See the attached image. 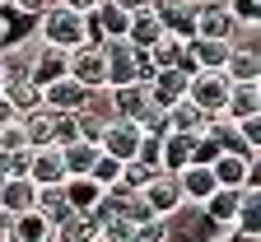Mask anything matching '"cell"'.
Instances as JSON below:
<instances>
[{"mask_svg": "<svg viewBox=\"0 0 261 242\" xmlns=\"http://www.w3.org/2000/svg\"><path fill=\"white\" fill-rule=\"evenodd\" d=\"M5 233H10V214H0V242H5Z\"/></svg>", "mask_w": 261, "mask_h": 242, "instance_id": "ab89813d", "label": "cell"}, {"mask_svg": "<svg viewBox=\"0 0 261 242\" xmlns=\"http://www.w3.org/2000/svg\"><path fill=\"white\" fill-rule=\"evenodd\" d=\"M201 210H205V219H210V224L233 228V219H238V210H243V191H233V186H215V196L201 205Z\"/></svg>", "mask_w": 261, "mask_h": 242, "instance_id": "e0dca14e", "label": "cell"}, {"mask_svg": "<svg viewBox=\"0 0 261 242\" xmlns=\"http://www.w3.org/2000/svg\"><path fill=\"white\" fill-rule=\"evenodd\" d=\"M224 117L228 121L261 117V84H233L228 89V102H224Z\"/></svg>", "mask_w": 261, "mask_h": 242, "instance_id": "ac0fdd59", "label": "cell"}, {"mask_svg": "<svg viewBox=\"0 0 261 242\" xmlns=\"http://www.w3.org/2000/svg\"><path fill=\"white\" fill-rule=\"evenodd\" d=\"M191 163V135H163V158H159V168L163 172H182Z\"/></svg>", "mask_w": 261, "mask_h": 242, "instance_id": "484cf974", "label": "cell"}, {"mask_svg": "<svg viewBox=\"0 0 261 242\" xmlns=\"http://www.w3.org/2000/svg\"><path fill=\"white\" fill-rule=\"evenodd\" d=\"M121 219H126L130 228H140V224H154V210L145 205L140 191H126V196H121Z\"/></svg>", "mask_w": 261, "mask_h": 242, "instance_id": "4316f807", "label": "cell"}, {"mask_svg": "<svg viewBox=\"0 0 261 242\" xmlns=\"http://www.w3.org/2000/svg\"><path fill=\"white\" fill-rule=\"evenodd\" d=\"M108 102H112V121H136L149 107V89L145 84H117V89H108Z\"/></svg>", "mask_w": 261, "mask_h": 242, "instance_id": "5bb4252c", "label": "cell"}, {"mask_svg": "<svg viewBox=\"0 0 261 242\" xmlns=\"http://www.w3.org/2000/svg\"><path fill=\"white\" fill-rule=\"evenodd\" d=\"M243 33H247V28L233 19L228 0H196V33H191V38H210V42H238Z\"/></svg>", "mask_w": 261, "mask_h": 242, "instance_id": "3957f363", "label": "cell"}, {"mask_svg": "<svg viewBox=\"0 0 261 242\" xmlns=\"http://www.w3.org/2000/svg\"><path fill=\"white\" fill-rule=\"evenodd\" d=\"M140 196H145V205L154 210V219H168V214L182 210V191H177V177H173V172H154V177L140 186Z\"/></svg>", "mask_w": 261, "mask_h": 242, "instance_id": "52a82bcc", "label": "cell"}, {"mask_svg": "<svg viewBox=\"0 0 261 242\" xmlns=\"http://www.w3.org/2000/svg\"><path fill=\"white\" fill-rule=\"evenodd\" d=\"M112 5H117V10H126V14H145L154 0H112Z\"/></svg>", "mask_w": 261, "mask_h": 242, "instance_id": "8d00e7d4", "label": "cell"}, {"mask_svg": "<svg viewBox=\"0 0 261 242\" xmlns=\"http://www.w3.org/2000/svg\"><path fill=\"white\" fill-rule=\"evenodd\" d=\"M51 242H98V224H93V214H65L56 228H51Z\"/></svg>", "mask_w": 261, "mask_h": 242, "instance_id": "cb8c5ba5", "label": "cell"}, {"mask_svg": "<svg viewBox=\"0 0 261 242\" xmlns=\"http://www.w3.org/2000/svg\"><path fill=\"white\" fill-rule=\"evenodd\" d=\"M228 89H233V84L224 79V70H196L191 84H187V102L201 107L205 117H219L224 102H228Z\"/></svg>", "mask_w": 261, "mask_h": 242, "instance_id": "277c9868", "label": "cell"}, {"mask_svg": "<svg viewBox=\"0 0 261 242\" xmlns=\"http://www.w3.org/2000/svg\"><path fill=\"white\" fill-rule=\"evenodd\" d=\"M70 140H80V126H75V112H61V117H56V130H51V145L61 149V145H70Z\"/></svg>", "mask_w": 261, "mask_h": 242, "instance_id": "e575fe53", "label": "cell"}, {"mask_svg": "<svg viewBox=\"0 0 261 242\" xmlns=\"http://www.w3.org/2000/svg\"><path fill=\"white\" fill-rule=\"evenodd\" d=\"M89 177H93L98 186H112V182H121V158L98 154V158H93V168H89Z\"/></svg>", "mask_w": 261, "mask_h": 242, "instance_id": "f546056e", "label": "cell"}, {"mask_svg": "<svg viewBox=\"0 0 261 242\" xmlns=\"http://www.w3.org/2000/svg\"><path fill=\"white\" fill-rule=\"evenodd\" d=\"M136 145H140V126L136 121H108L103 140H98V154L126 163V158H136Z\"/></svg>", "mask_w": 261, "mask_h": 242, "instance_id": "8fae6325", "label": "cell"}, {"mask_svg": "<svg viewBox=\"0 0 261 242\" xmlns=\"http://www.w3.org/2000/svg\"><path fill=\"white\" fill-rule=\"evenodd\" d=\"M33 200H38V186H33L28 177H5L0 182V214H28Z\"/></svg>", "mask_w": 261, "mask_h": 242, "instance_id": "2e32d148", "label": "cell"}, {"mask_svg": "<svg viewBox=\"0 0 261 242\" xmlns=\"http://www.w3.org/2000/svg\"><path fill=\"white\" fill-rule=\"evenodd\" d=\"M5 5H10V10H14L19 19H28V23H38V19H42V14H47V10L56 5V0H5Z\"/></svg>", "mask_w": 261, "mask_h": 242, "instance_id": "d6a6232c", "label": "cell"}, {"mask_svg": "<svg viewBox=\"0 0 261 242\" xmlns=\"http://www.w3.org/2000/svg\"><path fill=\"white\" fill-rule=\"evenodd\" d=\"M187 84H191V75H182L177 65H168V70H154V75L145 79L149 102H154V107H163V112H168L173 102H182V98H187Z\"/></svg>", "mask_w": 261, "mask_h": 242, "instance_id": "ba28073f", "label": "cell"}, {"mask_svg": "<svg viewBox=\"0 0 261 242\" xmlns=\"http://www.w3.org/2000/svg\"><path fill=\"white\" fill-rule=\"evenodd\" d=\"M136 126H140V135H168V117H163V107H154V102L136 117Z\"/></svg>", "mask_w": 261, "mask_h": 242, "instance_id": "1f68e13d", "label": "cell"}, {"mask_svg": "<svg viewBox=\"0 0 261 242\" xmlns=\"http://www.w3.org/2000/svg\"><path fill=\"white\" fill-rule=\"evenodd\" d=\"M65 75L84 89H108V61H103V47H75L65 51Z\"/></svg>", "mask_w": 261, "mask_h": 242, "instance_id": "8992f818", "label": "cell"}, {"mask_svg": "<svg viewBox=\"0 0 261 242\" xmlns=\"http://www.w3.org/2000/svg\"><path fill=\"white\" fill-rule=\"evenodd\" d=\"M154 14H159L163 33L191 42V33H196V0H154Z\"/></svg>", "mask_w": 261, "mask_h": 242, "instance_id": "9c48e42d", "label": "cell"}, {"mask_svg": "<svg viewBox=\"0 0 261 242\" xmlns=\"http://www.w3.org/2000/svg\"><path fill=\"white\" fill-rule=\"evenodd\" d=\"M228 10H233V19L243 28H256L261 23V0H228Z\"/></svg>", "mask_w": 261, "mask_h": 242, "instance_id": "836d02e7", "label": "cell"}, {"mask_svg": "<svg viewBox=\"0 0 261 242\" xmlns=\"http://www.w3.org/2000/svg\"><path fill=\"white\" fill-rule=\"evenodd\" d=\"M103 47V61H108V89L117 84H145L154 75V65L140 47H130L126 38H112V42H98Z\"/></svg>", "mask_w": 261, "mask_h": 242, "instance_id": "7a4b0ae2", "label": "cell"}, {"mask_svg": "<svg viewBox=\"0 0 261 242\" xmlns=\"http://www.w3.org/2000/svg\"><path fill=\"white\" fill-rule=\"evenodd\" d=\"M228 47L233 42H210V38H191L187 42V56L196 70H224V61H228Z\"/></svg>", "mask_w": 261, "mask_h": 242, "instance_id": "7402d4cb", "label": "cell"}, {"mask_svg": "<svg viewBox=\"0 0 261 242\" xmlns=\"http://www.w3.org/2000/svg\"><path fill=\"white\" fill-rule=\"evenodd\" d=\"M163 117H168V130H173V135H201V130L210 126V117H205L201 107H191L187 98H182V102H173Z\"/></svg>", "mask_w": 261, "mask_h": 242, "instance_id": "603a6c76", "label": "cell"}, {"mask_svg": "<svg viewBox=\"0 0 261 242\" xmlns=\"http://www.w3.org/2000/svg\"><path fill=\"white\" fill-rule=\"evenodd\" d=\"M28 182L33 186H61L65 182V163H61V149L56 145L33 149V158H28Z\"/></svg>", "mask_w": 261, "mask_h": 242, "instance_id": "9a60e30c", "label": "cell"}, {"mask_svg": "<svg viewBox=\"0 0 261 242\" xmlns=\"http://www.w3.org/2000/svg\"><path fill=\"white\" fill-rule=\"evenodd\" d=\"M108 121H112V117H98V112H89V107H80V112H75V126H80V140H93V145L103 140Z\"/></svg>", "mask_w": 261, "mask_h": 242, "instance_id": "f1b7e54d", "label": "cell"}, {"mask_svg": "<svg viewBox=\"0 0 261 242\" xmlns=\"http://www.w3.org/2000/svg\"><path fill=\"white\" fill-rule=\"evenodd\" d=\"M56 5H65V10H75V14H89L98 0H56Z\"/></svg>", "mask_w": 261, "mask_h": 242, "instance_id": "74e56055", "label": "cell"}, {"mask_svg": "<svg viewBox=\"0 0 261 242\" xmlns=\"http://www.w3.org/2000/svg\"><path fill=\"white\" fill-rule=\"evenodd\" d=\"M10 121H19V112L10 107V98H5V93H0V126H10Z\"/></svg>", "mask_w": 261, "mask_h": 242, "instance_id": "f35d334b", "label": "cell"}, {"mask_svg": "<svg viewBox=\"0 0 261 242\" xmlns=\"http://www.w3.org/2000/svg\"><path fill=\"white\" fill-rule=\"evenodd\" d=\"M159 158H163V135H140V145H136V163H145V168L163 172V168H159Z\"/></svg>", "mask_w": 261, "mask_h": 242, "instance_id": "4dcf8cb0", "label": "cell"}, {"mask_svg": "<svg viewBox=\"0 0 261 242\" xmlns=\"http://www.w3.org/2000/svg\"><path fill=\"white\" fill-rule=\"evenodd\" d=\"M93 158H98V145H93V140H70V145H61V163H65V177H89Z\"/></svg>", "mask_w": 261, "mask_h": 242, "instance_id": "d4e9b609", "label": "cell"}, {"mask_svg": "<svg viewBox=\"0 0 261 242\" xmlns=\"http://www.w3.org/2000/svg\"><path fill=\"white\" fill-rule=\"evenodd\" d=\"M0 93H5V75H0Z\"/></svg>", "mask_w": 261, "mask_h": 242, "instance_id": "60d3db41", "label": "cell"}, {"mask_svg": "<svg viewBox=\"0 0 261 242\" xmlns=\"http://www.w3.org/2000/svg\"><path fill=\"white\" fill-rule=\"evenodd\" d=\"M5 98H10V107H14V112H33V107L42 102L38 84H5Z\"/></svg>", "mask_w": 261, "mask_h": 242, "instance_id": "83f0119b", "label": "cell"}, {"mask_svg": "<svg viewBox=\"0 0 261 242\" xmlns=\"http://www.w3.org/2000/svg\"><path fill=\"white\" fill-rule=\"evenodd\" d=\"M61 196H65V205H70L75 214H89L93 205H98V196H103V186H98L93 177H65L61 182Z\"/></svg>", "mask_w": 261, "mask_h": 242, "instance_id": "ffe728a7", "label": "cell"}, {"mask_svg": "<svg viewBox=\"0 0 261 242\" xmlns=\"http://www.w3.org/2000/svg\"><path fill=\"white\" fill-rule=\"evenodd\" d=\"M210 172H215V182L219 186H233V191H261V168H256V158H243V154H219L215 163H210Z\"/></svg>", "mask_w": 261, "mask_h": 242, "instance_id": "5b68a950", "label": "cell"}, {"mask_svg": "<svg viewBox=\"0 0 261 242\" xmlns=\"http://www.w3.org/2000/svg\"><path fill=\"white\" fill-rule=\"evenodd\" d=\"M42 47H56V51H75V47H98V33L89 23V14H75L65 5H51L38 23H33Z\"/></svg>", "mask_w": 261, "mask_h": 242, "instance_id": "6da1fadb", "label": "cell"}, {"mask_svg": "<svg viewBox=\"0 0 261 242\" xmlns=\"http://www.w3.org/2000/svg\"><path fill=\"white\" fill-rule=\"evenodd\" d=\"M177 177V191H182V205H205L210 196H215V172L205 168V163H187L182 172H173Z\"/></svg>", "mask_w": 261, "mask_h": 242, "instance_id": "30bf717a", "label": "cell"}, {"mask_svg": "<svg viewBox=\"0 0 261 242\" xmlns=\"http://www.w3.org/2000/svg\"><path fill=\"white\" fill-rule=\"evenodd\" d=\"M65 75V51H56V47H42L38 42V51H33V70H28V84H51V79H61Z\"/></svg>", "mask_w": 261, "mask_h": 242, "instance_id": "d6986e66", "label": "cell"}, {"mask_svg": "<svg viewBox=\"0 0 261 242\" xmlns=\"http://www.w3.org/2000/svg\"><path fill=\"white\" fill-rule=\"evenodd\" d=\"M38 93H42V107H51V112H80V107H84V98H89V89L75 84L70 75H61V79L42 84Z\"/></svg>", "mask_w": 261, "mask_h": 242, "instance_id": "7c38bea8", "label": "cell"}, {"mask_svg": "<svg viewBox=\"0 0 261 242\" xmlns=\"http://www.w3.org/2000/svg\"><path fill=\"white\" fill-rule=\"evenodd\" d=\"M56 117L61 112H51V107H33V112H19V130H23V145L28 149H47L51 145V130H56Z\"/></svg>", "mask_w": 261, "mask_h": 242, "instance_id": "4fadbf2b", "label": "cell"}, {"mask_svg": "<svg viewBox=\"0 0 261 242\" xmlns=\"http://www.w3.org/2000/svg\"><path fill=\"white\" fill-rule=\"evenodd\" d=\"M5 242H51V224H47L38 210L14 214V219H10V233H5Z\"/></svg>", "mask_w": 261, "mask_h": 242, "instance_id": "44dd1931", "label": "cell"}, {"mask_svg": "<svg viewBox=\"0 0 261 242\" xmlns=\"http://www.w3.org/2000/svg\"><path fill=\"white\" fill-rule=\"evenodd\" d=\"M238 126V135H243V145L252 149V154H261V117H247V121H233Z\"/></svg>", "mask_w": 261, "mask_h": 242, "instance_id": "d590c367", "label": "cell"}]
</instances>
